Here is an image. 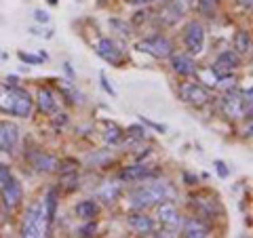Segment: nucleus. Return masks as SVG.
<instances>
[{
	"label": "nucleus",
	"mask_w": 253,
	"mask_h": 238,
	"mask_svg": "<svg viewBox=\"0 0 253 238\" xmlns=\"http://www.w3.org/2000/svg\"><path fill=\"white\" fill-rule=\"evenodd\" d=\"M0 110L9 116L28 118L34 110V99L30 97L26 89H19L17 84L0 86Z\"/></svg>",
	"instance_id": "f257e3e1"
},
{
	"label": "nucleus",
	"mask_w": 253,
	"mask_h": 238,
	"mask_svg": "<svg viewBox=\"0 0 253 238\" xmlns=\"http://www.w3.org/2000/svg\"><path fill=\"white\" fill-rule=\"evenodd\" d=\"M173 198V190L163 184V181H152V184L139 186L129 194V204L131 209L135 211H146L154 204H161L165 200H171Z\"/></svg>",
	"instance_id": "f03ea898"
},
{
	"label": "nucleus",
	"mask_w": 253,
	"mask_h": 238,
	"mask_svg": "<svg viewBox=\"0 0 253 238\" xmlns=\"http://www.w3.org/2000/svg\"><path fill=\"white\" fill-rule=\"evenodd\" d=\"M51 224L46 219V213L42 207V200L32 202L26 209L23 215V224H21V236L26 238H41V236H49Z\"/></svg>",
	"instance_id": "7ed1b4c3"
},
{
	"label": "nucleus",
	"mask_w": 253,
	"mask_h": 238,
	"mask_svg": "<svg viewBox=\"0 0 253 238\" xmlns=\"http://www.w3.org/2000/svg\"><path fill=\"white\" fill-rule=\"evenodd\" d=\"M0 196H2V204L6 211L17 209L23 200V190L19 179L13 175L9 164H0Z\"/></svg>",
	"instance_id": "20e7f679"
},
{
	"label": "nucleus",
	"mask_w": 253,
	"mask_h": 238,
	"mask_svg": "<svg viewBox=\"0 0 253 238\" xmlns=\"http://www.w3.org/2000/svg\"><path fill=\"white\" fill-rule=\"evenodd\" d=\"M245 104H251L249 99H245L241 93H236L234 89L228 91L224 97H221L219 106H221V112H224V116L232 118V120H239V118H245L247 116L251 120V110H245Z\"/></svg>",
	"instance_id": "39448f33"
},
{
	"label": "nucleus",
	"mask_w": 253,
	"mask_h": 238,
	"mask_svg": "<svg viewBox=\"0 0 253 238\" xmlns=\"http://www.w3.org/2000/svg\"><path fill=\"white\" fill-rule=\"evenodd\" d=\"M137 49L141 53H148L150 57H154V59H165L173 53V42L163 34H152V36L144 38V40L137 44Z\"/></svg>",
	"instance_id": "423d86ee"
},
{
	"label": "nucleus",
	"mask_w": 253,
	"mask_h": 238,
	"mask_svg": "<svg viewBox=\"0 0 253 238\" xmlns=\"http://www.w3.org/2000/svg\"><path fill=\"white\" fill-rule=\"evenodd\" d=\"M156 217H158V224H161L165 236L175 234L177 230L181 228V215H179V211L175 209V204L169 202V200H165V202L158 204V215Z\"/></svg>",
	"instance_id": "0eeeda50"
},
{
	"label": "nucleus",
	"mask_w": 253,
	"mask_h": 238,
	"mask_svg": "<svg viewBox=\"0 0 253 238\" xmlns=\"http://www.w3.org/2000/svg\"><path fill=\"white\" fill-rule=\"evenodd\" d=\"M192 209H194V213L199 217H203V219H215V217H219L221 215V204H219V200L215 196H207V194H196V196H192Z\"/></svg>",
	"instance_id": "6e6552de"
},
{
	"label": "nucleus",
	"mask_w": 253,
	"mask_h": 238,
	"mask_svg": "<svg viewBox=\"0 0 253 238\" xmlns=\"http://www.w3.org/2000/svg\"><path fill=\"white\" fill-rule=\"evenodd\" d=\"M184 44L190 55H199L205 49V28L201 21H188L184 28Z\"/></svg>",
	"instance_id": "1a4fd4ad"
},
{
	"label": "nucleus",
	"mask_w": 253,
	"mask_h": 238,
	"mask_svg": "<svg viewBox=\"0 0 253 238\" xmlns=\"http://www.w3.org/2000/svg\"><path fill=\"white\" fill-rule=\"evenodd\" d=\"M179 97L186 101V104L194 106V108H201L205 104H209V101L213 99L209 89H205L203 84L199 82H184L179 86Z\"/></svg>",
	"instance_id": "9d476101"
},
{
	"label": "nucleus",
	"mask_w": 253,
	"mask_h": 238,
	"mask_svg": "<svg viewBox=\"0 0 253 238\" xmlns=\"http://www.w3.org/2000/svg\"><path fill=\"white\" fill-rule=\"evenodd\" d=\"M190 6L192 4L188 0H165V4L158 11V21H163L165 26H173L175 21L184 17Z\"/></svg>",
	"instance_id": "9b49d317"
},
{
	"label": "nucleus",
	"mask_w": 253,
	"mask_h": 238,
	"mask_svg": "<svg viewBox=\"0 0 253 238\" xmlns=\"http://www.w3.org/2000/svg\"><path fill=\"white\" fill-rule=\"evenodd\" d=\"M239 66H241V55L236 51H224V53L217 55L215 61H213L211 74L215 76V80H217V78H224L228 74H232L234 70H239Z\"/></svg>",
	"instance_id": "f8f14e48"
},
{
	"label": "nucleus",
	"mask_w": 253,
	"mask_h": 238,
	"mask_svg": "<svg viewBox=\"0 0 253 238\" xmlns=\"http://www.w3.org/2000/svg\"><path fill=\"white\" fill-rule=\"evenodd\" d=\"M95 53H97L106 63H110V66H121L125 61L123 49L112 40V38H99L97 44H95Z\"/></svg>",
	"instance_id": "ddd939ff"
},
{
	"label": "nucleus",
	"mask_w": 253,
	"mask_h": 238,
	"mask_svg": "<svg viewBox=\"0 0 253 238\" xmlns=\"http://www.w3.org/2000/svg\"><path fill=\"white\" fill-rule=\"evenodd\" d=\"M19 141V126L11 120H0V152L11 154Z\"/></svg>",
	"instance_id": "4468645a"
},
{
	"label": "nucleus",
	"mask_w": 253,
	"mask_h": 238,
	"mask_svg": "<svg viewBox=\"0 0 253 238\" xmlns=\"http://www.w3.org/2000/svg\"><path fill=\"white\" fill-rule=\"evenodd\" d=\"M28 162L34 166V171L38 173H53L57 171V158H55L53 154H46L42 152V150H32V152H28Z\"/></svg>",
	"instance_id": "2eb2a0df"
},
{
	"label": "nucleus",
	"mask_w": 253,
	"mask_h": 238,
	"mask_svg": "<svg viewBox=\"0 0 253 238\" xmlns=\"http://www.w3.org/2000/svg\"><path fill=\"white\" fill-rule=\"evenodd\" d=\"M171 68L173 72L179 74V76H194L196 72H199V68H196L194 59L190 57V55L186 53H171Z\"/></svg>",
	"instance_id": "dca6fc26"
},
{
	"label": "nucleus",
	"mask_w": 253,
	"mask_h": 238,
	"mask_svg": "<svg viewBox=\"0 0 253 238\" xmlns=\"http://www.w3.org/2000/svg\"><path fill=\"white\" fill-rule=\"evenodd\" d=\"M156 175V171H152L148 164H131V166H125V169L118 173V179L123 181H144V179H152Z\"/></svg>",
	"instance_id": "f3484780"
},
{
	"label": "nucleus",
	"mask_w": 253,
	"mask_h": 238,
	"mask_svg": "<svg viewBox=\"0 0 253 238\" xmlns=\"http://www.w3.org/2000/svg\"><path fill=\"white\" fill-rule=\"evenodd\" d=\"M181 236H186V238H205V236H209V226L205 224L201 217H190V219H186L184 228H181Z\"/></svg>",
	"instance_id": "a211bd4d"
},
{
	"label": "nucleus",
	"mask_w": 253,
	"mask_h": 238,
	"mask_svg": "<svg viewBox=\"0 0 253 238\" xmlns=\"http://www.w3.org/2000/svg\"><path fill=\"white\" fill-rule=\"evenodd\" d=\"M126 224H129V228H133L139 234H152L154 228H156L154 219L148 217L146 213H133V215H129V219H126Z\"/></svg>",
	"instance_id": "6ab92c4d"
},
{
	"label": "nucleus",
	"mask_w": 253,
	"mask_h": 238,
	"mask_svg": "<svg viewBox=\"0 0 253 238\" xmlns=\"http://www.w3.org/2000/svg\"><path fill=\"white\" fill-rule=\"evenodd\" d=\"M36 104H38V110H41L42 114H55L57 112V99H55V93L49 89V86H42V89L38 91Z\"/></svg>",
	"instance_id": "aec40b11"
},
{
	"label": "nucleus",
	"mask_w": 253,
	"mask_h": 238,
	"mask_svg": "<svg viewBox=\"0 0 253 238\" xmlns=\"http://www.w3.org/2000/svg\"><path fill=\"white\" fill-rule=\"evenodd\" d=\"M57 202H59V192L55 188H51L49 192H46L44 200H42V207H44V213H46V219H49V224H53L55 215H57Z\"/></svg>",
	"instance_id": "412c9836"
},
{
	"label": "nucleus",
	"mask_w": 253,
	"mask_h": 238,
	"mask_svg": "<svg viewBox=\"0 0 253 238\" xmlns=\"http://www.w3.org/2000/svg\"><path fill=\"white\" fill-rule=\"evenodd\" d=\"M76 215L81 217V219H84V221H89V219H93V217H97V213H99V204L95 202V200H81L76 204Z\"/></svg>",
	"instance_id": "4be33fe9"
},
{
	"label": "nucleus",
	"mask_w": 253,
	"mask_h": 238,
	"mask_svg": "<svg viewBox=\"0 0 253 238\" xmlns=\"http://www.w3.org/2000/svg\"><path fill=\"white\" fill-rule=\"evenodd\" d=\"M234 49L239 55H251V34H249V30H239L234 34Z\"/></svg>",
	"instance_id": "5701e85b"
},
{
	"label": "nucleus",
	"mask_w": 253,
	"mask_h": 238,
	"mask_svg": "<svg viewBox=\"0 0 253 238\" xmlns=\"http://www.w3.org/2000/svg\"><path fill=\"white\" fill-rule=\"evenodd\" d=\"M196 9H199L203 17L211 19V17H215L219 11V0H196Z\"/></svg>",
	"instance_id": "b1692460"
},
{
	"label": "nucleus",
	"mask_w": 253,
	"mask_h": 238,
	"mask_svg": "<svg viewBox=\"0 0 253 238\" xmlns=\"http://www.w3.org/2000/svg\"><path fill=\"white\" fill-rule=\"evenodd\" d=\"M104 139L108 141L110 146H116V144H121V141L125 139V133H123V129L118 124L108 122L106 124V131H104Z\"/></svg>",
	"instance_id": "393cba45"
},
{
	"label": "nucleus",
	"mask_w": 253,
	"mask_h": 238,
	"mask_svg": "<svg viewBox=\"0 0 253 238\" xmlns=\"http://www.w3.org/2000/svg\"><path fill=\"white\" fill-rule=\"evenodd\" d=\"M121 196V184H104V188L99 190V200L104 202H114Z\"/></svg>",
	"instance_id": "a878e982"
},
{
	"label": "nucleus",
	"mask_w": 253,
	"mask_h": 238,
	"mask_svg": "<svg viewBox=\"0 0 253 238\" xmlns=\"http://www.w3.org/2000/svg\"><path fill=\"white\" fill-rule=\"evenodd\" d=\"M110 160H112V152H110V150H99V152H93V154H89V158H86V162L93 164V166H104Z\"/></svg>",
	"instance_id": "bb28decb"
},
{
	"label": "nucleus",
	"mask_w": 253,
	"mask_h": 238,
	"mask_svg": "<svg viewBox=\"0 0 253 238\" xmlns=\"http://www.w3.org/2000/svg\"><path fill=\"white\" fill-rule=\"evenodd\" d=\"M126 139L129 141H144L148 139V131L144 124H131L129 129H126Z\"/></svg>",
	"instance_id": "cd10ccee"
},
{
	"label": "nucleus",
	"mask_w": 253,
	"mask_h": 238,
	"mask_svg": "<svg viewBox=\"0 0 253 238\" xmlns=\"http://www.w3.org/2000/svg\"><path fill=\"white\" fill-rule=\"evenodd\" d=\"M61 188L66 192H72V190L78 188V173L76 171H68V173H61Z\"/></svg>",
	"instance_id": "c85d7f7f"
},
{
	"label": "nucleus",
	"mask_w": 253,
	"mask_h": 238,
	"mask_svg": "<svg viewBox=\"0 0 253 238\" xmlns=\"http://www.w3.org/2000/svg\"><path fill=\"white\" fill-rule=\"evenodd\" d=\"M19 59L23 61V63H28V66H38V63H42L46 57L44 55H30V53H19Z\"/></svg>",
	"instance_id": "c756f323"
},
{
	"label": "nucleus",
	"mask_w": 253,
	"mask_h": 238,
	"mask_svg": "<svg viewBox=\"0 0 253 238\" xmlns=\"http://www.w3.org/2000/svg\"><path fill=\"white\" fill-rule=\"evenodd\" d=\"M95 230H97V224H95L93 219H89L81 230H78V234H81V236H93V234H95Z\"/></svg>",
	"instance_id": "7c9ffc66"
},
{
	"label": "nucleus",
	"mask_w": 253,
	"mask_h": 238,
	"mask_svg": "<svg viewBox=\"0 0 253 238\" xmlns=\"http://www.w3.org/2000/svg\"><path fill=\"white\" fill-rule=\"evenodd\" d=\"M139 120H141V124L144 126H150V129H154V131H158V133H165L167 131V126L165 124H161V122H152V120H148L146 116H139Z\"/></svg>",
	"instance_id": "2f4dec72"
},
{
	"label": "nucleus",
	"mask_w": 253,
	"mask_h": 238,
	"mask_svg": "<svg viewBox=\"0 0 253 238\" xmlns=\"http://www.w3.org/2000/svg\"><path fill=\"white\" fill-rule=\"evenodd\" d=\"M99 80H101V86H104V91L110 95V97H116V91H114V86L112 84H110V80H108V76L104 74V72H101L99 74Z\"/></svg>",
	"instance_id": "473e14b6"
},
{
	"label": "nucleus",
	"mask_w": 253,
	"mask_h": 238,
	"mask_svg": "<svg viewBox=\"0 0 253 238\" xmlns=\"http://www.w3.org/2000/svg\"><path fill=\"white\" fill-rule=\"evenodd\" d=\"M110 26H114V28L121 30V34H123V36H129V34H131V32H129V26H126L125 21H121V19H112V21H110Z\"/></svg>",
	"instance_id": "72a5a7b5"
},
{
	"label": "nucleus",
	"mask_w": 253,
	"mask_h": 238,
	"mask_svg": "<svg viewBox=\"0 0 253 238\" xmlns=\"http://www.w3.org/2000/svg\"><path fill=\"white\" fill-rule=\"evenodd\" d=\"M215 169H217V175H219L221 179H226V177H228V173H230V171H228V166L221 162V160H215Z\"/></svg>",
	"instance_id": "f704fd0d"
},
{
	"label": "nucleus",
	"mask_w": 253,
	"mask_h": 238,
	"mask_svg": "<svg viewBox=\"0 0 253 238\" xmlns=\"http://www.w3.org/2000/svg\"><path fill=\"white\" fill-rule=\"evenodd\" d=\"M125 2L131 4V6H148L152 2H158V0H125Z\"/></svg>",
	"instance_id": "c9c22d12"
},
{
	"label": "nucleus",
	"mask_w": 253,
	"mask_h": 238,
	"mask_svg": "<svg viewBox=\"0 0 253 238\" xmlns=\"http://www.w3.org/2000/svg\"><path fill=\"white\" fill-rule=\"evenodd\" d=\"M34 19H36V21H41V23H49L51 17H49V15H46L44 11H36V13H34Z\"/></svg>",
	"instance_id": "e433bc0d"
},
{
	"label": "nucleus",
	"mask_w": 253,
	"mask_h": 238,
	"mask_svg": "<svg viewBox=\"0 0 253 238\" xmlns=\"http://www.w3.org/2000/svg\"><path fill=\"white\" fill-rule=\"evenodd\" d=\"M236 4H239L241 9H245V11H251V6H253V0H236Z\"/></svg>",
	"instance_id": "4c0bfd02"
},
{
	"label": "nucleus",
	"mask_w": 253,
	"mask_h": 238,
	"mask_svg": "<svg viewBox=\"0 0 253 238\" xmlns=\"http://www.w3.org/2000/svg\"><path fill=\"white\" fill-rule=\"evenodd\" d=\"M66 122H68V116L66 114H57V116H55V126H63Z\"/></svg>",
	"instance_id": "58836bf2"
},
{
	"label": "nucleus",
	"mask_w": 253,
	"mask_h": 238,
	"mask_svg": "<svg viewBox=\"0 0 253 238\" xmlns=\"http://www.w3.org/2000/svg\"><path fill=\"white\" fill-rule=\"evenodd\" d=\"M184 179L188 181V184H190V186H194V184H196V181H199V179H196V177H192V175H190V173H184Z\"/></svg>",
	"instance_id": "ea45409f"
},
{
	"label": "nucleus",
	"mask_w": 253,
	"mask_h": 238,
	"mask_svg": "<svg viewBox=\"0 0 253 238\" xmlns=\"http://www.w3.org/2000/svg\"><path fill=\"white\" fill-rule=\"evenodd\" d=\"M49 4H57V0H49Z\"/></svg>",
	"instance_id": "a19ab883"
},
{
	"label": "nucleus",
	"mask_w": 253,
	"mask_h": 238,
	"mask_svg": "<svg viewBox=\"0 0 253 238\" xmlns=\"http://www.w3.org/2000/svg\"><path fill=\"white\" fill-rule=\"evenodd\" d=\"M188 2H190V4H194V0H188Z\"/></svg>",
	"instance_id": "79ce46f5"
},
{
	"label": "nucleus",
	"mask_w": 253,
	"mask_h": 238,
	"mask_svg": "<svg viewBox=\"0 0 253 238\" xmlns=\"http://www.w3.org/2000/svg\"><path fill=\"white\" fill-rule=\"evenodd\" d=\"M0 224H2V215H0Z\"/></svg>",
	"instance_id": "37998d69"
}]
</instances>
